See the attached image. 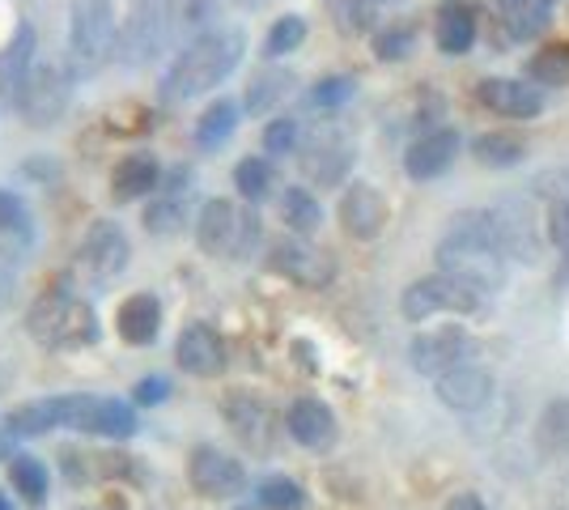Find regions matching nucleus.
<instances>
[{
	"mask_svg": "<svg viewBox=\"0 0 569 510\" xmlns=\"http://www.w3.org/2000/svg\"><path fill=\"white\" fill-rule=\"evenodd\" d=\"M506 260H510V251L501 243L493 209H468V213L451 218V230L438 243V272L468 277L489 293L506 286Z\"/></svg>",
	"mask_w": 569,
	"mask_h": 510,
	"instance_id": "1",
	"label": "nucleus"
},
{
	"mask_svg": "<svg viewBox=\"0 0 569 510\" xmlns=\"http://www.w3.org/2000/svg\"><path fill=\"white\" fill-rule=\"evenodd\" d=\"M242 48H247L242 34L238 30H221V26L209 30V34H200V39H191L188 48L174 56L167 81H162L167 98H196L217 90L238 69Z\"/></svg>",
	"mask_w": 569,
	"mask_h": 510,
	"instance_id": "2",
	"label": "nucleus"
},
{
	"mask_svg": "<svg viewBox=\"0 0 569 510\" xmlns=\"http://www.w3.org/2000/svg\"><path fill=\"white\" fill-rule=\"evenodd\" d=\"M26 332L43 349H81L98 340V316L86 298L69 290H48L26 311Z\"/></svg>",
	"mask_w": 569,
	"mask_h": 510,
	"instance_id": "3",
	"label": "nucleus"
},
{
	"mask_svg": "<svg viewBox=\"0 0 569 510\" xmlns=\"http://www.w3.org/2000/svg\"><path fill=\"white\" fill-rule=\"evenodd\" d=\"M116 9L111 0H72L69 13V64L72 73L94 77L116 56Z\"/></svg>",
	"mask_w": 569,
	"mask_h": 510,
	"instance_id": "4",
	"label": "nucleus"
},
{
	"mask_svg": "<svg viewBox=\"0 0 569 510\" xmlns=\"http://www.w3.org/2000/svg\"><path fill=\"white\" fill-rule=\"evenodd\" d=\"M260 218L234 200H209L196 218V243L213 260H247L260 247Z\"/></svg>",
	"mask_w": 569,
	"mask_h": 510,
	"instance_id": "5",
	"label": "nucleus"
},
{
	"mask_svg": "<svg viewBox=\"0 0 569 510\" xmlns=\"http://www.w3.org/2000/svg\"><path fill=\"white\" fill-rule=\"evenodd\" d=\"M485 286H476L468 277H455V272H433L421 277L403 290V319L408 323H426L433 316H476L485 307Z\"/></svg>",
	"mask_w": 569,
	"mask_h": 510,
	"instance_id": "6",
	"label": "nucleus"
},
{
	"mask_svg": "<svg viewBox=\"0 0 569 510\" xmlns=\"http://www.w3.org/2000/svg\"><path fill=\"white\" fill-rule=\"evenodd\" d=\"M56 421H60V430H77V434H98V438L137 434L132 404L111 400V396H56Z\"/></svg>",
	"mask_w": 569,
	"mask_h": 510,
	"instance_id": "7",
	"label": "nucleus"
},
{
	"mask_svg": "<svg viewBox=\"0 0 569 510\" xmlns=\"http://www.w3.org/2000/svg\"><path fill=\"white\" fill-rule=\"evenodd\" d=\"M170 30V0H132L123 30H119V51L128 64H149L167 48Z\"/></svg>",
	"mask_w": 569,
	"mask_h": 510,
	"instance_id": "8",
	"label": "nucleus"
},
{
	"mask_svg": "<svg viewBox=\"0 0 569 510\" xmlns=\"http://www.w3.org/2000/svg\"><path fill=\"white\" fill-rule=\"evenodd\" d=\"M268 268H272L277 277H284V281L302 286V290H328L336 277L332 251L310 247L307 239H298V234L277 239V243L268 247Z\"/></svg>",
	"mask_w": 569,
	"mask_h": 510,
	"instance_id": "9",
	"label": "nucleus"
},
{
	"mask_svg": "<svg viewBox=\"0 0 569 510\" xmlns=\"http://www.w3.org/2000/svg\"><path fill=\"white\" fill-rule=\"evenodd\" d=\"M221 413H226L230 434H234L251 456H268V451L277 447L281 426H277V413L263 404L260 396H251V391H230L226 404H221Z\"/></svg>",
	"mask_w": 569,
	"mask_h": 510,
	"instance_id": "10",
	"label": "nucleus"
},
{
	"mask_svg": "<svg viewBox=\"0 0 569 510\" xmlns=\"http://www.w3.org/2000/svg\"><path fill=\"white\" fill-rule=\"evenodd\" d=\"M69 107V73L60 64H34L26 77L22 94H18V111L30 128H51Z\"/></svg>",
	"mask_w": 569,
	"mask_h": 510,
	"instance_id": "11",
	"label": "nucleus"
},
{
	"mask_svg": "<svg viewBox=\"0 0 569 510\" xmlns=\"http://www.w3.org/2000/svg\"><path fill=\"white\" fill-rule=\"evenodd\" d=\"M349 167H353V146H349V137L340 128H332V123L315 128L307 141H302V174H307L310 183L336 188V183H345Z\"/></svg>",
	"mask_w": 569,
	"mask_h": 510,
	"instance_id": "12",
	"label": "nucleus"
},
{
	"mask_svg": "<svg viewBox=\"0 0 569 510\" xmlns=\"http://www.w3.org/2000/svg\"><path fill=\"white\" fill-rule=\"evenodd\" d=\"M188 481L200 498H213V502H226V498H238L247 489V468L217 451V447H196L188 463Z\"/></svg>",
	"mask_w": 569,
	"mask_h": 510,
	"instance_id": "13",
	"label": "nucleus"
},
{
	"mask_svg": "<svg viewBox=\"0 0 569 510\" xmlns=\"http://www.w3.org/2000/svg\"><path fill=\"white\" fill-rule=\"evenodd\" d=\"M128 256H132V243L123 234L119 221H94L81 239V268L94 277V281H111L128 268Z\"/></svg>",
	"mask_w": 569,
	"mask_h": 510,
	"instance_id": "14",
	"label": "nucleus"
},
{
	"mask_svg": "<svg viewBox=\"0 0 569 510\" xmlns=\"http://www.w3.org/2000/svg\"><path fill=\"white\" fill-rule=\"evenodd\" d=\"M468 353H472V340L468 332L459 328V323H442V328H429L421 337L412 340V349H408V358L412 366L421 370V374H447L451 366L468 362Z\"/></svg>",
	"mask_w": 569,
	"mask_h": 510,
	"instance_id": "15",
	"label": "nucleus"
},
{
	"mask_svg": "<svg viewBox=\"0 0 569 510\" xmlns=\"http://www.w3.org/2000/svg\"><path fill=\"white\" fill-rule=\"evenodd\" d=\"M336 218L345 226V234L357 239V243H370L379 239L382 226H387V200L375 183H349L340 204H336Z\"/></svg>",
	"mask_w": 569,
	"mask_h": 510,
	"instance_id": "16",
	"label": "nucleus"
},
{
	"mask_svg": "<svg viewBox=\"0 0 569 510\" xmlns=\"http://www.w3.org/2000/svg\"><path fill=\"white\" fill-rule=\"evenodd\" d=\"M433 391L455 413H476V409H485L493 400V374L476 362H459L447 374L433 379Z\"/></svg>",
	"mask_w": 569,
	"mask_h": 510,
	"instance_id": "17",
	"label": "nucleus"
},
{
	"mask_svg": "<svg viewBox=\"0 0 569 510\" xmlns=\"http://www.w3.org/2000/svg\"><path fill=\"white\" fill-rule=\"evenodd\" d=\"M459 149H463V137H459L455 128H429L426 137H417V141L408 146L403 170H408V179L429 183V179H438V174H447V170L455 167Z\"/></svg>",
	"mask_w": 569,
	"mask_h": 510,
	"instance_id": "18",
	"label": "nucleus"
},
{
	"mask_svg": "<svg viewBox=\"0 0 569 510\" xmlns=\"http://www.w3.org/2000/svg\"><path fill=\"white\" fill-rule=\"evenodd\" d=\"M174 362L196 379H217L226 370V340L213 323H188L174 340Z\"/></svg>",
	"mask_w": 569,
	"mask_h": 510,
	"instance_id": "19",
	"label": "nucleus"
},
{
	"mask_svg": "<svg viewBox=\"0 0 569 510\" xmlns=\"http://www.w3.org/2000/svg\"><path fill=\"white\" fill-rule=\"evenodd\" d=\"M476 98H480V107H489L493 116H506V120H536L545 111V90L531 81H515V77L480 81Z\"/></svg>",
	"mask_w": 569,
	"mask_h": 510,
	"instance_id": "20",
	"label": "nucleus"
},
{
	"mask_svg": "<svg viewBox=\"0 0 569 510\" xmlns=\"http://www.w3.org/2000/svg\"><path fill=\"white\" fill-rule=\"evenodd\" d=\"M284 430L293 434V442H302V447H310V451H328V447L336 442V413L323 404V400L302 396V400L289 404Z\"/></svg>",
	"mask_w": 569,
	"mask_h": 510,
	"instance_id": "21",
	"label": "nucleus"
},
{
	"mask_svg": "<svg viewBox=\"0 0 569 510\" xmlns=\"http://www.w3.org/2000/svg\"><path fill=\"white\" fill-rule=\"evenodd\" d=\"M493 213H498L501 243L510 251V260H540L545 230H536V221H531V200H506Z\"/></svg>",
	"mask_w": 569,
	"mask_h": 510,
	"instance_id": "22",
	"label": "nucleus"
},
{
	"mask_svg": "<svg viewBox=\"0 0 569 510\" xmlns=\"http://www.w3.org/2000/svg\"><path fill=\"white\" fill-rule=\"evenodd\" d=\"M476 34H480V18H476L472 4L463 0H447L438 4V18H433V43L442 56H468L476 48Z\"/></svg>",
	"mask_w": 569,
	"mask_h": 510,
	"instance_id": "23",
	"label": "nucleus"
},
{
	"mask_svg": "<svg viewBox=\"0 0 569 510\" xmlns=\"http://www.w3.org/2000/svg\"><path fill=\"white\" fill-rule=\"evenodd\" d=\"M34 51H39V39H34V26H18V34L9 39V48L0 51V98L18 102L26 77L34 69Z\"/></svg>",
	"mask_w": 569,
	"mask_h": 510,
	"instance_id": "24",
	"label": "nucleus"
},
{
	"mask_svg": "<svg viewBox=\"0 0 569 510\" xmlns=\"http://www.w3.org/2000/svg\"><path fill=\"white\" fill-rule=\"evenodd\" d=\"M116 328L128 344H149V340L158 337V328H162V302H158L153 293H132V298H123V302H119Z\"/></svg>",
	"mask_w": 569,
	"mask_h": 510,
	"instance_id": "25",
	"label": "nucleus"
},
{
	"mask_svg": "<svg viewBox=\"0 0 569 510\" xmlns=\"http://www.w3.org/2000/svg\"><path fill=\"white\" fill-rule=\"evenodd\" d=\"M158 183H162V170H158V162L149 153H132V158H123L111 170V196H116L119 204H132L141 196L158 192Z\"/></svg>",
	"mask_w": 569,
	"mask_h": 510,
	"instance_id": "26",
	"label": "nucleus"
},
{
	"mask_svg": "<svg viewBox=\"0 0 569 510\" xmlns=\"http://www.w3.org/2000/svg\"><path fill=\"white\" fill-rule=\"evenodd\" d=\"M493 13H498V26L506 30L510 43H527L548 26L545 0H493Z\"/></svg>",
	"mask_w": 569,
	"mask_h": 510,
	"instance_id": "27",
	"label": "nucleus"
},
{
	"mask_svg": "<svg viewBox=\"0 0 569 510\" xmlns=\"http://www.w3.org/2000/svg\"><path fill=\"white\" fill-rule=\"evenodd\" d=\"M536 451L545 463H569V400H552L536 426Z\"/></svg>",
	"mask_w": 569,
	"mask_h": 510,
	"instance_id": "28",
	"label": "nucleus"
},
{
	"mask_svg": "<svg viewBox=\"0 0 569 510\" xmlns=\"http://www.w3.org/2000/svg\"><path fill=\"white\" fill-rule=\"evenodd\" d=\"M472 158L480 162V167L510 170L527 158V141H522L519 132H506V128H498V132H480V137L472 141Z\"/></svg>",
	"mask_w": 569,
	"mask_h": 510,
	"instance_id": "29",
	"label": "nucleus"
},
{
	"mask_svg": "<svg viewBox=\"0 0 569 510\" xmlns=\"http://www.w3.org/2000/svg\"><path fill=\"white\" fill-rule=\"evenodd\" d=\"M281 218H284V226L298 234V239H310V234L323 226V204H319L307 188H284Z\"/></svg>",
	"mask_w": 569,
	"mask_h": 510,
	"instance_id": "30",
	"label": "nucleus"
},
{
	"mask_svg": "<svg viewBox=\"0 0 569 510\" xmlns=\"http://www.w3.org/2000/svg\"><path fill=\"white\" fill-rule=\"evenodd\" d=\"M527 81L540 86V90H561L569 86V48L566 43H552V48H540L531 60H527Z\"/></svg>",
	"mask_w": 569,
	"mask_h": 510,
	"instance_id": "31",
	"label": "nucleus"
},
{
	"mask_svg": "<svg viewBox=\"0 0 569 510\" xmlns=\"http://www.w3.org/2000/svg\"><path fill=\"white\" fill-rule=\"evenodd\" d=\"M170 30L188 39L217 30V0H170Z\"/></svg>",
	"mask_w": 569,
	"mask_h": 510,
	"instance_id": "32",
	"label": "nucleus"
},
{
	"mask_svg": "<svg viewBox=\"0 0 569 510\" xmlns=\"http://www.w3.org/2000/svg\"><path fill=\"white\" fill-rule=\"evenodd\" d=\"M234 128H238V107L230 98H217L213 107L200 116V123H196V146L200 149L226 146V141L234 137Z\"/></svg>",
	"mask_w": 569,
	"mask_h": 510,
	"instance_id": "33",
	"label": "nucleus"
},
{
	"mask_svg": "<svg viewBox=\"0 0 569 510\" xmlns=\"http://www.w3.org/2000/svg\"><path fill=\"white\" fill-rule=\"evenodd\" d=\"M234 188L242 200H268L272 188H277V174H272V162L268 158H242L234 167Z\"/></svg>",
	"mask_w": 569,
	"mask_h": 510,
	"instance_id": "34",
	"label": "nucleus"
},
{
	"mask_svg": "<svg viewBox=\"0 0 569 510\" xmlns=\"http://www.w3.org/2000/svg\"><path fill=\"white\" fill-rule=\"evenodd\" d=\"M9 477H13V489L22 493L30 507H43L48 502V468L34 460V456H13L9 460Z\"/></svg>",
	"mask_w": 569,
	"mask_h": 510,
	"instance_id": "35",
	"label": "nucleus"
},
{
	"mask_svg": "<svg viewBox=\"0 0 569 510\" xmlns=\"http://www.w3.org/2000/svg\"><path fill=\"white\" fill-rule=\"evenodd\" d=\"M183 221H188V192L183 196L162 192L149 204V213H144V230H149V234H179Z\"/></svg>",
	"mask_w": 569,
	"mask_h": 510,
	"instance_id": "36",
	"label": "nucleus"
},
{
	"mask_svg": "<svg viewBox=\"0 0 569 510\" xmlns=\"http://www.w3.org/2000/svg\"><path fill=\"white\" fill-rule=\"evenodd\" d=\"M289 86H293V77L281 73V69H263V73H256V81L247 86V111H251V116L272 111V107L289 94Z\"/></svg>",
	"mask_w": 569,
	"mask_h": 510,
	"instance_id": "37",
	"label": "nucleus"
},
{
	"mask_svg": "<svg viewBox=\"0 0 569 510\" xmlns=\"http://www.w3.org/2000/svg\"><path fill=\"white\" fill-rule=\"evenodd\" d=\"M307 43V18H298V13H284V18H277L272 22V30H268V39H263V56H289V51H298Z\"/></svg>",
	"mask_w": 569,
	"mask_h": 510,
	"instance_id": "38",
	"label": "nucleus"
},
{
	"mask_svg": "<svg viewBox=\"0 0 569 510\" xmlns=\"http://www.w3.org/2000/svg\"><path fill=\"white\" fill-rule=\"evenodd\" d=\"M256 502L263 510H302L307 507V489L289 477H268L260 489H256Z\"/></svg>",
	"mask_w": 569,
	"mask_h": 510,
	"instance_id": "39",
	"label": "nucleus"
},
{
	"mask_svg": "<svg viewBox=\"0 0 569 510\" xmlns=\"http://www.w3.org/2000/svg\"><path fill=\"white\" fill-rule=\"evenodd\" d=\"M412 48H417V26L412 22H391L375 34V51H379V60H387V64L391 60H408Z\"/></svg>",
	"mask_w": 569,
	"mask_h": 510,
	"instance_id": "40",
	"label": "nucleus"
},
{
	"mask_svg": "<svg viewBox=\"0 0 569 510\" xmlns=\"http://www.w3.org/2000/svg\"><path fill=\"white\" fill-rule=\"evenodd\" d=\"M328 13L340 34H366L370 30V0H328Z\"/></svg>",
	"mask_w": 569,
	"mask_h": 510,
	"instance_id": "41",
	"label": "nucleus"
},
{
	"mask_svg": "<svg viewBox=\"0 0 569 510\" xmlns=\"http://www.w3.org/2000/svg\"><path fill=\"white\" fill-rule=\"evenodd\" d=\"M298 146H302V128H298V120L281 116V120H272L268 128H263V153L284 158V153H293Z\"/></svg>",
	"mask_w": 569,
	"mask_h": 510,
	"instance_id": "42",
	"label": "nucleus"
},
{
	"mask_svg": "<svg viewBox=\"0 0 569 510\" xmlns=\"http://www.w3.org/2000/svg\"><path fill=\"white\" fill-rule=\"evenodd\" d=\"M531 196L545 204H569V167H548L531 179Z\"/></svg>",
	"mask_w": 569,
	"mask_h": 510,
	"instance_id": "43",
	"label": "nucleus"
},
{
	"mask_svg": "<svg viewBox=\"0 0 569 510\" xmlns=\"http://www.w3.org/2000/svg\"><path fill=\"white\" fill-rule=\"evenodd\" d=\"M357 90L353 77H323L319 86H315V107H340V102H349Z\"/></svg>",
	"mask_w": 569,
	"mask_h": 510,
	"instance_id": "44",
	"label": "nucleus"
},
{
	"mask_svg": "<svg viewBox=\"0 0 569 510\" xmlns=\"http://www.w3.org/2000/svg\"><path fill=\"white\" fill-rule=\"evenodd\" d=\"M545 239L569 251V204H545Z\"/></svg>",
	"mask_w": 569,
	"mask_h": 510,
	"instance_id": "45",
	"label": "nucleus"
},
{
	"mask_svg": "<svg viewBox=\"0 0 569 510\" xmlns=\"http://www.w3.org/2000/svg\"><path fill=\"white\" fill-rule=\"evenodd\" d=\"M22 221H26L22 196H13V192H4V188H0V230H18Z\"/></svg>",
	"mask_w": 569,
	"mask_h": 510,
	"instance_id": "46",
	"label": "nucleus"
},
{
	"mask_svg": "<svg viewBox=\"0 0 569 510\" xmlns=\"http://www.w3.org/2000/svg\"><path fill=\"white\" fill-rule=\"evenodd\" d=\"M167 400V379H141L137 383V404H162Z\"/></svg>",
	"mask_w": 569,
	"mask_h": 510,
	"instance_id": "47",
	"label": "nucleus"
},
{
	"mask_svg": "<svg viewBox=\"0 0 569 510\" xmlns=\"http://www.w3.org/2000/svg\"><path fill=\"white\" fill-rule=\"evenodd\" d=\"M9 290H13V260L0 251V302L9 298Z\"/></svg>",
	"mask_w": 569,
	"mask_h": 510,
	"instance_id": "48",
	"label": "nucleus"
},
{
	"mask_svg": "<svg viewBox=\"0 0 569 510\" xmlns=\"http://www.w3.org/2000/svg\"><path fill=\"white\" fill-rule=\"evenodd\" d=\"M13 442H18V434L9 430V421H0V460H13Z\"/></svg>",
	"mask_w": 569,
	"mask_h": 510,
	"instance_id": "49",
	"label": "nucleus"
},
{
	"mask_svg": "<svg viewBox=\"0 0 569 510\" xmlns=\"http://www.w3.org/2000/svg\"><path fill=\"white\" fill-rule=\"evenodd\" d=\"M447 510H485V502H480L476 493H455L451 507H447Z\"/></svg>",
	"mask_w": 569,
	"mask_h": 510,
	"instance_id": "50",
	"label": "nucleus"
},
{
	"mask_svg": "<svg viewBox=\"0 0 569 510\" xmlns=\"http://www.w3.org/2000/svg\"><path fill=\"white\" fill-rule=\"evenodd\" d=\"M234 4H242V9H260V4H268V0H234Z\"/></svg>",
	"mask_w": 569,
	"mask_h": 510,
	"instance_id": "51",
	"label": "nucleus"
},
{
	"mask_svg": "<svg viewBox=\"0 0 569 510\" xmlns=\"http://www.w3.org/2000/svg\"><path fill=\"white\" fill-rule=\"evenodd\" d=\"M0 510H18V507H13V502H9V498H4V493H0Z\"/></svg>",
	"mask_w": 569,
	"mask_h": 510,
	"instance_id": "52",
	"label": "nucleus"
},
{
	"mask_svg": "<svg viewBox=\"0 0 569 510\" xmlns=\"http://www.w3.org/2000/svg\"><path fill=\"white\" fill-rule=\"evenodd\" d=\"M545 4H548V9H552V4H557V0H545Z\"/></svg>",
	"mask_w": 569,
	"mask_h": 510,
	"instance_id": "53",
	"label": "nucleus"
},
{
	"mask_svg": "<svg viewBox=\"0 0 569 510\" xmlns=\"http://www.w3.org/2000/svg\"><path fill=\"white\" fill-rule=\"evenodd\" d=\"M370 4H382V0H370Z\"/></svg>",
	"mask_w": 569,
	"mask_h": 510,
	"instance_id": "54",
	"label": "nucleus"
}]
</instances>
